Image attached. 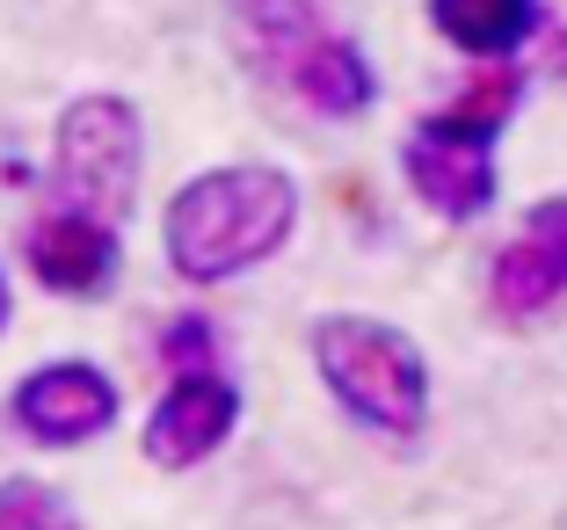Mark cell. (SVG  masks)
I'll return each mask as SVG.
<instances>
[{"mask_svg":"<svg viewBox=\"0 0 567 530\" xmlns=\"http://www.w3.org/2000/svg\"><path fill=\"white\" fill-rule=\"evenodd\" d=\"M291 232H299V183L269 160H234L189 175L167 197L161 248L183 283L212 291V283H234L248 269H262L269 254H284Z\"/></svg>","mask_w":567,"mask_h":530,"instance_id":"1","label":"cell"},{"mask_svg":"<svg viewBox=\"0 0 567 530\" xmlns=\"http://www.w3.org/2000/svg\"><path fill=\"white\" fill-rule=\"evenodd\" d=\"M306 349H313L328 399L357 429L422 436V422H430V364H422L408 328H393L379 313H320Z\"/></svg>","mask_w":567,"mask_h":530,"instance_id":"2","label":"cell"},{"mask_svg":"<svg viewBox=\"0 0 567 530\" xmlns=\"http://www.w3.org/2000/svg\"><path fill=\"white\" fill-rule=\"evenodd\" d=\"M51 167H59V189H66L73 211L110 218L124 226L138 197V167H146V124H138L132 95H73L59 110V132H51Z\"/></svg>","mask_w":567,"mask_h":530,"instance_id":"3","label":"cell"},{"mask_svg":"<svg viewBox=\"0 0 567 530\" xmlns=\"http://www.w3.org/2000/svg\"><path fill=\"white\" fill-rule=\"evenodd\" d=\"M117 378L102 364H81V356H59V364H37L16 378L8 393V422L30 436L37 450H81L95 436L117 429Z\"/></svg>","mask_w":567,"mask_h":530,"instance_id":"4","label":"cell"},{"mask_svg":"<svg viewBox=\"0 0 567 530\" xmlns=\"http://www.w3.org/2000/svg\"><path fill=\"white\" fill-rule=\"evenodd\" d=\"M234 429H240L234 378L189 371V378H175L161 399H153L146 429H138V450H146V465H161V472H189V465H204L212 450H226Z\"/></svg>","mask_w":567,"mask_h":530,"instance_id":"5","label":"cell"},{"mask_svg":"<svg viewBox=\"0 0 567 530\" xmlns=\"http://www.w3.org/2000/svg\"><path fill=\"white\" fill-rule=\"evenodd\" d=\"M401 175H408V189H415L436 218H451V226L481 218L487 204H495V189H502L495 146H487V138H458V132H444V124H430V116L408 132Z\"/></svg>","mask_w":567,"mask_h":530,"instance_id":"6","label":"cell"},{"mask_svg":"<svg viewBox=\"0 0 567 530\" xmlns=\"http://www.w3.org/2000/svg\"><path fill=\"white\" fill-rule=\"evenodd\" d=\"M22 262H30V277L44 283L51 299H102L110 283H117V226L110 218H87V211H44L30 218V232H22Z\"/></svg>","mask_w":567,"mask_h":530,"instance_id":"7","label":"cell"},{"mask_svg":"<svg viewBox=\"0 0 567 530\" xmlns=\"http://www.w3.org/2000/svg\"><path fill=\"white\" fill-rule=\"evenodd\" d=\"M277 87L291 102H306L313 116H328V124H357V116L379 102V73H371L364 44H357L350 30H334V22L320 37H306V44L284 59Z\"/></svg>","mask_w":567,"mask_h":530,"instance_id":"8","label":"cell"},{"mask_svg":"<svg viewBox=\"0 0 567 530\" xmlns=\"http://www.w3.org/2000/svg\"><path fill=\"white\" fill-rule=\"evenodd\" d=\"M422 15L458 59L487 66V59H517L546 30V0H422Z\"/></svg>","mask_w":567,"mask_h":530,"instance_id":"9","label":"cell"},{"mask_svg":"<svg viewBox=\"0 0 567 530\" xmlns=\"http://www.w3.org/2000/svg\"><path fill=\"white\" fill-rule=\"evenodd\" d=\"M517 110H524V59H487V66H473L466 81L436 102L430 124H444V132H458V138H487V146H495V138L509 132V116H517Z\"/></svg>","mask_w":567,"mask_h":530,"instance_id":"10","label":"cell"},{"mask_svg":"<svg viewBox=\"0 0 567 530\" xmlns=\"http://www.w3.org/2000/svg\"><path fill=\"white\" fill-rule=\"evenodd\" d=\"M320 30H328V8L320 0H234V51L262 81H277V66Z\"/></svg>","mask_w":567,"mask_h":530,"instance_id":"11","label":"cell"},{"mask_svg":"<svg viewBox=\"0 0 567 530\" xmlns=\"http://www.w3.org/2000/svg\"><path fill=\"white\" fill-rule=\"evenodd\" d=\"M0 530H81V509L44 480H0Z\"/></svg>","mask_w":567,"mask_h":530,"instance_id":"12","label":"cell"},{"mask_svg":"<svg viewBox=\"0 0 567 530\" xmlns=\"http://www.w3.org/2000/svg\"><path fill=\"white\" fill-rule=\"evenodd\" d=\"M524 248L546 262V277L560 283V299H567V197H546V204H532V218H524V232H517Z\"/></svg>","mask_w":567,"mask_h":530,"instance_id":"13","label":"cell"},{"mask_svg":"<svg viewBox=\"0 0 567 530\" xmlns=\"http://www.w3.org/2000/svg\"><path fill=\"white\" fill-rule=\"evenodd\" d=\"M218 356V328L204 313H183L161 328V364H175V378H189V371H212Z\"/></svg>","mask_w":567,"mask_h":530,"instance_id":"14","label":"cell"},{"mask_svg":"<svg viewBox=\"0 0 567 530\" xmlns=\"http://www.w3.org/2000/svg\"><path fill=\"white\" fill-rule=\"evenodd\" d=\"M8 320H16V291H8V269H0V334H8Z\"/></svg>","mask_w":567,"mask_h":530,"instance_id":"15","label":"cell"},{"mask_svg":"<svg viewBox=\"0 0 567 530\" xmlns=\"http://www.w3.org/2000/svg\"><path fill=\"white\" fill-rule=\"evenodd\" d=\"M560 73H567V37H560Z\"/></svg>","mask_w":567,"mask_h":530,"instance_id":"16","label":"cell"}]
</instances>
